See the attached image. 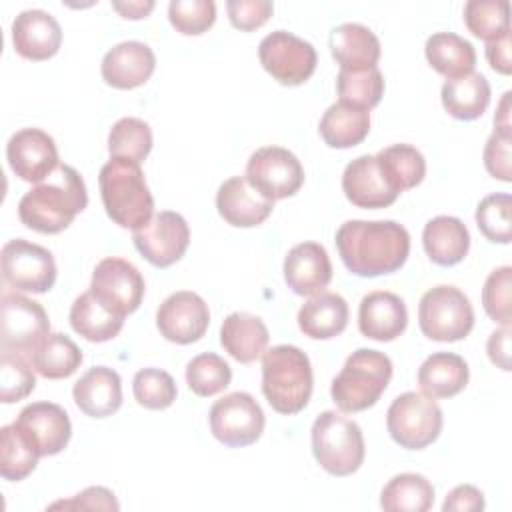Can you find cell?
<instances>
[{
    "label": "cell",
    "instance_id": "34",
    "mask_svg": "<svg viewBox=\"0 0 512 512\" xmlns=\"http://www.w3.org/2000/svg\"><path fill=\"white\" fill-rule=\"evenodd\" d=\"M428 64L448 80L466 76L476 66L474 46L454 32H436L424 46Z\"/></svg>",
    "mask_w": 512,
    "mask_h": 512
},
{
    "label": "cell",
    "instance_id": "12",
    "mask_svg": "<svg viewBox=\"0 0 512 512\" xmlns=\"http://www.w3.org/2000/svg\"><path fill=\"white\" fill-rule=\"evenodd\" d=\"M244 178L268 200H284L294 196L304 184V168L300 160L282 146H264L252 152Z\"/></svg>",
    "mask_w": 512,
    "mask_h": 512
},
{
    "label": "cell",
    "instance_id": "5",
    "mask_svg": "<svg viewBox=\"0 0 512 512\" xmlns=\"http://www.w3.org/2000/svg\"><path fill=\"white\" fill-rule=\"evenodd\" d=\"M392 378V360L378 350L358 348L332 380V400L342 412H362L374 406Z\"/></svg>",
    "mask_w": 512,
    "mask_h": 512
},
{
    "label": "cell",
    "instance_id": "24",
    "mask_svg": "<svg viewBox=\"0 0 512 512\" xmlns=\"http://www.w3.org/2000/svg\"><path fill=\"white\" fill-rule=\"evenodd\" d=\"M408 326V310L404 300L386 290L366 294L358 306L360 332L378 342H390L398 338Z\"/></svg>",
    "mask_w": 512,
    "mask_h": 512
},
{
    "label": "cell",
    "instance_id": "50",
    "mask_svg": "<svg viewBox=\"0 0 512 512\" xmlns=\"http://www.w3.org/2000/svg\"><path fill=\"white\" fill-rule=\"evenodd\" d=\"M50 510L56 508H68V510H118V502L114 498V494L104 488V486H90L86 490H82L80 494H76L70 500H58L54 504L48 506Z\"/></svg>",
    "mask_w": 512,
    "mask_h": 512
},
{
    "label": "cell",
    "instance_id": "52",
    "mask_svg": "<svg viewBox=\"0 0 512 512\" xmlns=\"http://www.w3.org/2000/svg\"><path fill=\"white\" fill-rule=\"evenodd\" d=\"M488 358L500 370H510V326L494 330L486 342Z\"/></svg>",
    "mask_w": 512,
    "mask_h": 512
},
{
    "label": "cell",
    "instance_id": "13",
    "mask_svg": "<svg viewBox=\"0 0 512 512\" xmlns=\"http://www.w3.org/2000/svg\"><path fill=\"white\" fill-rule=\"evenodd\" d=\"M210 432L230 448L254 444L264 432V412L248 392H232L216 400L208 414Z\"/></svg>",
    "mask_w": 512,
    "mask_h": 512
},
{
    "label": "cell",
    "instance_id": "54",
    "mask_svg": "<svg viewBox=\"0 0 512 512\" xmlns=\"http://www.w3.org/2000/svg\"><path fill=\"white\" fill-rule=\"evenodd\" d=\"M112 8L122 14L124 18H130V20H140V18H146L152 8H154V2L152 0H134V2H112Z\"/></svg>",
    "mask_w": 512,
    "mask_h": 512
},
{
    "label": "cell",
    "instance_id": "49",
    "mask_svg": "<svg viewBox=\"0 0 512 512\" xmlns=\"http://www.w3.org/2000/svg\"><path fill=\"white\" fill-rule=\"evenodd\" d=\"M510 140H512V134L494 130L484 146V166L492 178L502 180V182L512 180Z\"/></svg>",
    "mask_w": 512,
    "mask_h": 512
},
{
    "label": "cell",
    "instance_id": "8",
    "mask_svg": "<svg viewBox=\"0 0 512 512\" xmlns=\"http://www.w3.org/2000/svg\"><path fill=\"white\" fill-rule=\"evenodd\" d=\"M442 410L434 398L422 392L396 396L386 412V426L392 440L406 450L430 446L442 432Z\"/></svg>",
    "mask_w": 512,
    "mask_h": 512
},
{
    "label": "cell",
    "instance_id": "2",
    "mask_svg": "<svg viewBox=\"0 0 512 512\" xmlns=\"http://www.w3.org/2000/svg\"><path fill=\"white\" fill-rule=\"evenodd\" d=\"M88 192L80 172L60 164L46 180L32 186L18 202L20 222L40 234H58L86 208Z\"/></svg>",
    "mask_w": 512,
    "mask_h": 512
},
{
    "label": "cell",
    "instance_id": "29",
    "mask_svg": "<svg viewBox=\"0 0 512 512\" xmlns=\"http://www.w3.org/2000/svg\"><path fill=\"white\" fill-rule=\"evenodd\" d=\"M470 370L462 356L454 352H434L418 368L420 392L430 398H450L468 384Z\"/></svg>",
    "mask_w": 512,
    "mask_h": 512
},
{
    "label": "cell",
    "instance_id": "35",
    "mask_svg": "<svg viewBox=\"0 0 512 512\" xmlns=\"http://www.w3.org/2000/svg\"><path fill=\"white\" fill-rule=\"evenodd\" d=\"M82 350L66 334H48L42 344L28 356L34 370L48 380L72 376L82 364Z\"/></svg>",
    "mask_w": 512,
    "mask_h": 512
},
{
    "label": "cell",
    "instance_id": "38",
    "mask_svg": "<svg viewBox=\"0 0 512 512\" xmlns=\"http://www.w3.org/2000/svg\"><path fill=\"white\" fill-rule=\"evenodd\" d=\"M464 24L476 38L492 42L510 32V4L508 0H468Z\"/></svg>",
    "mask_w": 512,
    "mask_h": 512
},
{
    "label": "cell",
    "instance_id": "1",
    "mask_svg": "<svg viewBox=\"0 0 512 512\" xmlns=\"http://www.w3.org/2000/svg\"><path fill=\"white\" fill-rule=\"evenodd\" d=\"M344 266L362 278L392 274L410 254V234L394 220H348L336 232Z\"/></svg>",
    "mask_w": 512,
    "mask_h": 512
},
{
    "label": "cell",
    "instance_id": "41",
    "mask_svg": "<svg viewBox=\"0 0 512 512\" xmlns=\"http://www.w3.org/2000/svg\"><path fill=\"white\" fill-rule=\"evenodd\" d=\"M336 90L342 102L370 110L384 94V76L378 68L368 70H340Z\"/></svg>",
    "mask_w": 512,
    "mask_h": 512
},
{
    "label": "cell",
    "instance_id": "23",
    "mask_svg": "<svg viewBox=\"0 0 512 512\" xmlns=\"http://www.w3.org/2000/svg\"><path fill=\"white\" fill-rule=\"evenodd\" d=\"M218 214L236 228H252L262 224L274 208V202L256 192L244 176L224 180L216 192Z\"/></svg>",
    "mask_w": 512,
    "mask_h": 512
},
{
    "label": "cell",
    "instance_id": "7",
    "mask_svg": "<svg viewBox=\"0 0 512 512\" xmlns=\"http://www.w3.org/2000/svg\"><path fill=\"white\" fill-rule=\"evenodd\" d=\"M418 324L430 340L456 342L466 338L474 328V308L460 288L440 284L422 294Z\"/></svg>",
    "mask_w": 512,
    "mask_h": 512
},
{
    "label": "cell",
    "instance_id": "39",
    "mask_svg": "<svg viewBox=\"0 0 512 512\" xmlns=\"http://www.w3.org/2000/svg\"><path fill=\"white\" fill-rule=\"evenodd\" d=\"M38 454L22 432L12 424L0 430V474L4 480L20 482L34 472L38 464Z\"/></svg>",
    "mask_w": 512,
    "mask_h": 512
},
{
    "label": "cell",
    "instance_id": "43",
    "mask_svg": "<svg viewBox=\"0 0 512 512\" xmlns=\"http://www.w3.org/2000/svg\"><path fill=\"white\" fill-rule=\"evenodd\" d=\"M478 230L490 242L508 244L512 240V198L510 194H490L476 208Z\"/></svg>",
    "mask_w": 512,
    "mask_h": 512
},
{
    "label": "cell",
    "instance_id": "19",
    "mask_svg": "<svg viewBox=\"0 0 512 512\" xmlns=\"http://www.w3.org/2000/svg\"><path fill=\"white\" fill-rule=\"evenodd\" d=\"M342 190L348 202L368 210L386 208L400 196V192L386 180L376 156L370 154H362L346 164L342 174Z\"/></svg>",
    "mask_w": 512,
    "mask_h": 512
},
{
    "label": "cell",
    "instance_id": "11",
    "mask_svg": "<svg viewBox=\"0 0 512 512\" xmlns=\"http://www.w3.org/2000/svg\"><path fill=\"white\" fill-rule=\"evenodd\" d=\"M262 68L284 86L304 84L316 70V48L286 30H274L258 46Z\"/></svg>",
    "mask_w": 512,
    "mask_h": 512
},
{
    "label": "cell",
    "instance_id": "46",
    "mask_svg": "<svg viewBox=\"0 0 512 512\" xmlns=\"http://www.w3.org/2000/svg\"><path fill=\"white\" fill-rule=\"evenodd\" d=\"M168 18L180 34L198 36L214 24L216 4L212 0H172Z\"/></svg>",
    "mask_w": 512,
    "mask_h": 512
},
{
    "label": "cell",
    "instance_id": "16",
    "mask_svg": "<svg viewBox=\"0 0 512 512\" xmlns=\"http://www.w3.org/2000/svg\"><path fill=\"white\" fill-rule=\"evenodd\" d=\"M210 324V310L202 296L192 290L170 294L156 312L160 334L174 344H192L200 340Z\"/></svg>",
    "mask_w": 512,
    "mask_h": 512
},
{
    "label": "cell",
    "instance_id": "31",
    "mask_svg": "<svg viewBox=\"0 0 512 512\" xmlns=\"http://www.w3.org/2000/svg\"><path fill=\"white\" fill-rule=\"evenodd\" d=\"M318 132L330 148L358 146L370 132V110L338 100L322 114Z\"/></svg>",
    "mask_w": 512,
    "mask_h": 512
},
{
    "label": "cell",
    "instance_id": "21",
    "mask_svg": "<svg viewBox=\"0 0 512 512\" xmlns=\"http://www.w3.org/2000/svg\"><path fill=\"white\" fill-rule=\"evenodd\" d=\"M12 44L22 58L42 62L60 50L62 28L46 10H24L12 22Z\"/></svg>",
    "mask_w": 512,
    "mask_h": 512
},
{
    "label": "cell",
    "instance_id": "27",
    "mask_svg": "<svg viewBox=\"0 0 512 512\" xmlns=\"http://www.w3.org/2000/svg\"><path fill=\"white\" fill-rule=\"evenodd\" d=\"M426 256L438 266L460 264L470 250V234L464 222L456 216H436L422 230Z\"/></svg>",
    "mask_w": 512,
    "mask_h": 512
},
{
    "label": "cell",
    "instance_id": "37",
    "mask_svg": "<svg viewBox=\"0 0 512 512\" xmlns=\"http://www.w3.org/2000/svg\"><path fill=\"white\" fill-rule=\"evenodd\" d=\"M376 162L386 180L398 190L418 186L426 176V160L422 152L410 144H392L376 154Z\"/></svg>",
    "mask_w": 512,
    "mask_h": 512
},
{
    "label": "cell",
    "instance_id": "33",
    "mask_svg": "<svg viewBox=\"0 0 512 512\" xmlns=\"http://www.w3.org/2000/svg\"><path fill=\"white\" fill-rule=\"evenodd\" d=\"M70 326L88 342H108L120 334L124 316L112 312L88 290L72 302Z\"/></svg>",
    "mask_w": 512,
    "mask_h": 512
},
{
    "label": "cell",
    "instance_id": "20",
    "mask_svg": "<svg viewBox=\"0 0 512 512\" xmlns=\"http://www.w3.org/2000/svg\"><path fill=\"white\" fill-rule=\"evenodd\" d=\"M284 280L298 296H316L332 280V262L318 242H300L284 258Z\"/></svg>",
    "mask_w": 512,
    "mask_h": 512
},
{
    "label": "cell",
    "instance_id": "30",
    "mask_svg": "<svg viewBox=\"0 0 512 512\" xmlns=\"http://www.w3.org/2000/svg\"><path fill=\"white\" fill-rule=\"evenodd\" d=\"M348 304L336 292H320L298 310V326L312 340H328L344 332Z\"/></svg>",
    "mask_w": 512,
    "mask_h": 512
},
{
    "label": "cell",
    "instance_id": "6",
    "mask_svg": "<svg viewBox=\"0 0 512 512\" xmlns=\"http://www.w3.org/2000/svg\"><path fill=\"white\" fill-rule=\"evenodd\" d=\"M312 454L332 476H350L364 462L360 426L336 410H324L312 424Z\"/></svg>",
    "mask_w": 512,
    "mask_h": 512
},
{
    "label": "cell",
    "instance_id": "32",
    "mask_svg": "<svg viewBox=\"0 0 512 512\" xmlns=\"http://www.w3.org/2000/svg\"><path fill=\"white\" fill-rule=\"evenodd\" d=\"M444 110L456 120H476L490 104V84L484 74L470 72L446 80L440 92Z\"/></svg>",
    "mask_w": 512,
    "mask_h": 512
},
{
    "label": "cell",
    "instance_id": "36",
    "mask_svg": "<svg viewBox=\"0 0 512 512\" xmlns=\"http://www.w3.org/2000/svg\"><path fill=\"white\" fill-rule=\"evenodd\" d=\"M434 504V486L416 472L396 474L380 494V506L386 512H426Z\"/></svg>",
    "mask_w": 512,
    "mask_h": 512
},
{
    "label": "cell",
    "instance_id": "40",
    "mask_svg": "<svg viewBox=\"0 0 512 512\" xmlns=\"http://www.w3.org/2000/svg\"><path fill=\"white\" fill-rule=\"evenodd\" d=\"M152 150V130L148 122L126 116L120 118L108 134L110 158H126L132 162H142Z\"/></svg>",
    "mask_w": 512,
    "mask_h": 512
},
{
    "label": "cell",
    "instance_id": "42",
    "mask_svg": "<svg viewBox=\"0 0 512 512\" xmlns=\"http://www.w3.org/2000/svg\"><path fill=\"white\" fill-rule=\"evenodd\" d=\"M230 380L232 368L222 356L214 352L198 354L186 366V384L196 396L202 398L222 392L224 388H228Z\"/></svg>",
    "mask_w": 512,
    "mask_h": 512
},
{
    "label": "cell",
    "instance_id": "17",
    "mask_svg": "<svg viewBox=\"0 0 512 512\" xmlns=\"http://www.w3.org/2000/svg\"><path fill=\"white\" fill-rule=\"evenodd\" d=\"M14 426L30 442L38 456L62 452L72 436V424L66 410L54 402H32L24 406Z\"/></svg>",
    "mask_w": 512,
    "mask_h": 512
},
{
    "label": "cell",
    "instance_id": "53",
    "mask_svg": "<svg viewBox=\"0 0 512 512\" xmlns=\"http://www.w3.org/2000/svg\"><path fill=\"white\" fill-rule=\"evenodd\" d=\"M512 46V40H510V32L492 40V42H486V60L488 64L492 66V70H496L498 74H504L508 76L512 72V58H510V48Z\"/></svg>",
    "mask_w": 512,
    "mask_h": 512
},
{
    "label": "cell",
    "instance_id": "25",
    "mask_svg": "<svg viewBox=\"0 0 512 512\" xmlns=\"http://www.w3.org/2000/svg\"><path fill=\"white\" fill-rule=\"evenodd\" d=\"M76 406L90 418H106L122 406L120 374L108 366H94L72 388Z\"/></svg>",
    "mask_w": 512,
    "mask_h": 512
},
{
    "label": "cell",
    "instance_id": "45",
    "mask_svg": "<svg viewBox=\"0 0 512 512\" xmlns=\"http://www.w3.org/2000/svg\"><path fill=\"white\" fill-rule=\"evenodd\" d=\"M36 388L34 366L24 354H0V400L4 404L26 398Z\"/></svg>",
    "mask_w": 512,
    "mask_h": 512
},
{
    "label": "cell",
    "instance_id": "22",
    "mask_svg": "<svg viewBox=\"0 0 512 512\" xmlns=\"http://www.w3.org/2000/svg\"><path fill=\"white\" fill-rule=\"evenodd\" d=\"M156 68L152 48L138 40H126L110 48L102 58V78L118 90H132L150 80Z\"/></svg>",
    "mask_w": 512,
    "mask_h": 512
},
{
    "label": "cell",
    "instance_id": "28",
    "mask_svg": "<svg viewBox=\"0 0 512 512\" xmlns=\"http://www.w3.org/2000/svg\"><path fill=\"white\" fill-rule=\"evenodd\" d=\"M268 328L262 318L248 312H232L220 328L222 348L240 364H252L268 346Z\"/></svg>",
    "mask_w": 512,
    "mask_h": 512
},
{
    "label": "cell",
    "instance_id": "18",
    "mask_svg": "<svg viewBox=\"0 0 512 512\" xmlns=\"http://www.w3.org/2000/svg\"><path fill=\"white\" fill-rule=\"evenodd\" d=\"M6 158L20 180L36 184L46 180L60 166L54 138L40 128L14 132L6 144Z\"/></svg>",
    "mask_w": 512,
    "mask_h": 512
},
{
    "label": "cell",
    "instance_id": "48",
    "mask_svg": "<svg viewBox=\"0 0 512 512\" xmlns=\"http://www.w3.org/2000/svg\"><path fill=\"white\" fill-rule=\"evenodd\" d=\"M226 10L234 28L250 32L268 22L274 4L270 0H228Z\"/></svg>",
    "mask_w": 512,
    "mask_h": 512
},
{
    "label": "cell",
    "instance_id": "9",
    "mask_svg": "<svg viewBox=\"0 0 512 512\" xmlns=\"http://www.w3.org/2000/svg\"><path fill=\"white\" fill-rule=\"evenodd\" d=\"M50 334V320L40 302L18 292H2L0 350L24 354L26 358Z\"/></svg>",
    "mask_w": 512,
    "mask_h": 512
},
{
    "label": "cell",
    "instance_id": "26",
    "mask_svg": "<svg viewBox=\"0 0 512 512\" xmlns=\"http://www.w3.org/2000/svg\"><path fill=\"white\" fill-rule=\"evenodd\" d=\"M330 52L340 70L376 68L380 60V40L364 24L344 22L330 32Z\"/></svg>",
    "mask_w": 512,
    "mask_h": 512
},
{
    "label": "cell",
    "instance_id": "15",
    "mask_svg": "<svg viewBox=\"0 0 512 512\" xmlns=\"http://www.w3.org/2000/svg\"><path fill=\"white\" fill-rule=\"evenodd\" d=\"M132 240L136 250L152 266L168 268L184 256L190 244V228L182 214L162 210L154 214L142 228L132 230Z\"/></svg>",
    "mask_w": 512,
    "mask_h": 512
},
{
    "label": "cell",
    "instance_id": "44",
    "mask_svg": "<svg viewBox=\"0 0 512 512\" xmlns=\"http://www.w3.org/2000/svg\"><path fill=\"white\" fill-rule=\"evenodd\" d=\"M132 392L136 402L148 410H164L176 400L174 378L160 368H142L134 374Z\"/></svg>",
    "mask_w": 512,
    "mask_h": 512
},
{
    "label": "cell",
    "instance_id": "10",
    "mask_svg": "<svg viewBox=\"0 0 512 512\" xmlns=\"http://www.w3.org/2000/svg\"><path fill=\"white\" fill-rule=\"evenodd\" d=\"M2 280L16 292L44 294L56 282V262L50 250L24 238L8 240L0 252Z\"/></svg>",
    "mask_w": 512,
    "mask_h": 512
},
{
    "label": "cell",
    "instance_id": "55",
    "mask_svg": "<svg viewBox=\"0 0 512 512\" xmlns=\"http://www.w3.org/2000/svg\"><path fill=\"white\" fill-rule=\"evenodd\" d=\"M510 92H504L500 104H498V112L494 116V130L510 134Z\"/></svg>",
    "mask_w": 512,
    "mask_h": 512
},
{
    "label": "cell",
    "instance_id": "51",
    "mask_svg": "<svg viewBox=\"0 0 512 512\" xmlns=\"http://www.w3.org/2000/svg\"><path fill=\"white\" fill-rule=\"evenodd\" d=\"M444 512H468L484 510V494L472 484H460L452 488L442 504Z\"/></svg>",
    "mask_w": 512,
    "mask_h": 512
},
{
    "label": "cell",
    "instance_id": "47",
    "mask_svg": "<svg viewBox=\"0 0 512 512\" xmlns=\"http://www.w3.org/2000/svg\"><path fill=\"white\" fill-rule=\"evenodd\" d=\"M510 290H512V268L510 266H500V268L492 270L482 288V306H484L486 314L502 326H510V320H512Z\"/></svg>",
    "mask_w": 512,
    "mask_h": 512
},
{
    "label": "cell",
    "instance_id": "3",
    "mask_svg": "<svg viewBox=\"0 0 512 512\" xmlns=\"http://www.w3.org/2000/svg\"><path fill=\"white\" fill-rule=\"evenodd\" d=\"M100 196L108 218L130 230L142 228L154 212V198L138 162L110 158L98 174Z\"/></svg>",
    "mask_w": 512,
    "mask_h": 512
},
{
    "label": "cell",
    "instance_id": "14",
    "mask_svg": "<svg viewBox=\"0 0 512 512\" xmlns=\"http://www.w3.org/2000/svg\"><path fill=\"white\" fill-rule=\"evenodd\" d=\"M144 278L140 270L124 258H104L92 272L90 292L112 312L128 316L138 310L144 298Z\"/></svg>",
    "mask_w": 512,
    "mask_h": 512
},
{
    "label": "cell",
    "instance_id": "4",
    "mask_svg": "<svg viewBox=\"0 0 512 512\" xmlns=\"http://www.w3.org/2000/svg\"><path fill=\"white\" fill-rule=\"evenodd\" d=\"M312 366L306 352L292 344L262 354V392L278 414H298L312 396Z\"/></svg>",
    "mask_w": 512,
    "mask_h": 512
}]
</instances>
